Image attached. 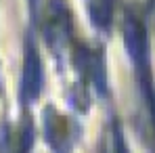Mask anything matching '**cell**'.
Masks as SVG:
<instances>
[{
  "label": "cell",
  "instance_id": "6da1fadb",
  "mask_svg": "<svg viewBox=\"0 0 155 153\" xmlns=\"http://www.w3.org/2000/svg\"><path fill=\"white\" fill-rule=\"evenodd\" d=\"M44 86V69L42 61L36 52V46L31 40H27L25 46V63H23V76H21V99L25 103L40 97Z\"/></svg>",
  "mask_w": 155,
  "mask_h": 153
},
{
  "label": "cell",
  "instance_id": "7a4b0ae2",
  "mask_svg": "<svg viewBox=\"0 0 155 153\" xmlns=\"http://www.w3.org/2000/svg\"><path fill=\"white\" fill-rule=\"evenodd\" d=\"M67 4L63 0H48L46 17H44V34L52 48L57 51L67 42L69 38V13L65 8Z\"/></svg>",
  "mask_w": 155,
  "mask_h": 153
},
{
  "label": "cell",
  "instance_id": "3957f363",
  "mask_svg": "<svg viewBox=\"0 0 155 153\" xmlns=\"http://www.w3.org/2000/svg\"><path fill=\"white\" fill-rule=\"evenodd\" d=\"M88 11L92 15V21L99 27H109L111 21V0H90Z\"/></svg>",
  "mask_w": 155,
  "mask_h": 153
},
{
  "label": "cell",
  "instance_id": "277c9868",
  "mask_svg": "<svg viewBox=\"0 0 155 153\" xmlns=\"http://www.w3.org/2000/svg\"><path fill=\"white\" fill-rule=\"evenodd\" d=\"M29 6H31V11H36V6H38V0H29Z\"/></svg>",
  "mask_w": 155,
  "mask_h": 153
}]
</instances>
